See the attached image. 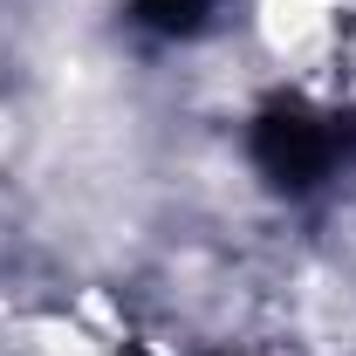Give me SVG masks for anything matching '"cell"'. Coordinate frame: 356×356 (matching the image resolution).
Instances as JSON below:
<instances>
[{
	"instance_id": "1",
	"label": "cell",
	"mask_w": 356,
	"mask_h": 356,
	"mask_svg": "<svg viewBox=\"0 0 356 356\" xmlns=\"http://www.w3.org/2000/svg\"><path fill=\"white\" fill-rule=\"evenodd\" d=\"M137 14H144L151 28H165V35H192V28L213 14V0H137Z\"/></svg>"
}]
</instances>
